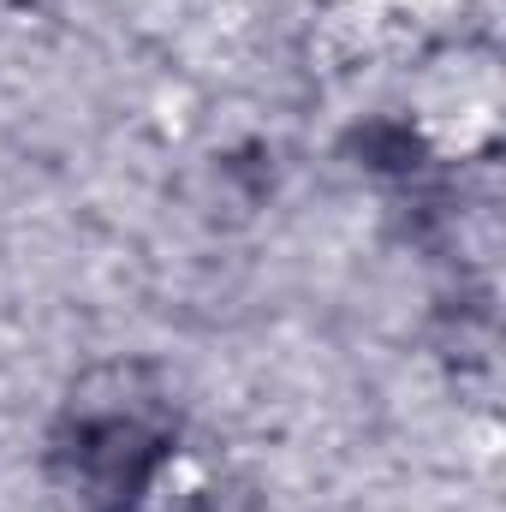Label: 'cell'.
<instances>
[{"label":"cell","instance_id":"cell-1","mask_svg":"<svg viewBox=\"0 0 506 512\" xmlns=\"http://www.w3.org/2000/svg\"><path fill=\"white\" fill-rule=\"evenodd\" d=\"M167 453V417L149 393L114 387L102 399H78L60 435V459L72 471L78 501L96 512H120L137 501V489L149 483V471Z\"/></svg>","mask_w":506,"mask_h":512}]
</instances>
